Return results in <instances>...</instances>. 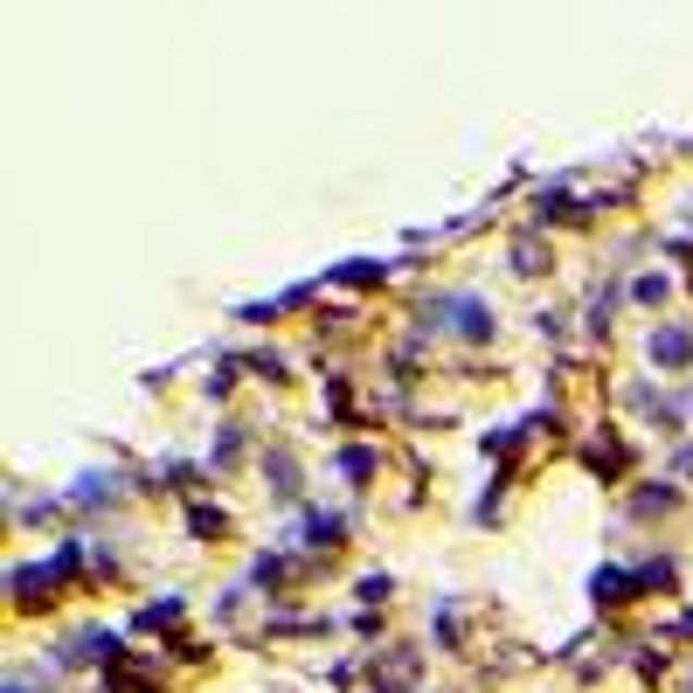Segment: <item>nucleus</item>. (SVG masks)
<instances>
[{"mask_svg":"<svg viewBox=\"0 0 693 693\" xmlns=\"http://www.w3.org/2000/svg\"><path fill=\"white\" fill-rule=\"evenodd\" d=\"M652 354H659V368H686V333H680V326L659 333V341H652Z\"/></svg>","mask_w":693,"mask_h":693,"instance_id":"1","label":"nucleus"}]
</instances>
